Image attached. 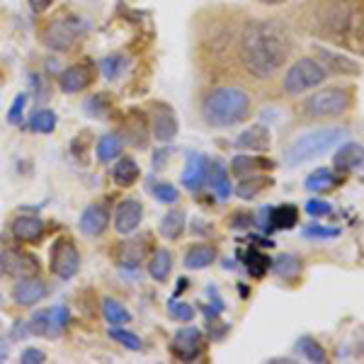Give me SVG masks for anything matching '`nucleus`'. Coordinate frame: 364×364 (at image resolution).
<instances>
[{"label": "nucleus", "mask_w": 364, "mask_h": 364, "mask_svg": "<svg viewBox=\"0 0 364 364\" xmlns=\"http://www.w3.org/2000/svg\"><path fill=\"white\" fill-rule=\"evenodd\" d=\"M291 56V37L284 25L274 20L245 22L238 37V61L252 80L267 83Z\"/></svg>", "instance_id": "obj_1"}, {"label": "nucleus", "mask_w": 364, "mask_h": 364, "mask_svg": "<svg viewBox=\"0 0 364 364\" xmlns=\"http://www.w3.org/2000/svg\"><path fill=\"white\" fill-rule=\"evenodd\" d=\"M204 124L211 129H231L250 119L252 97L240 85H216L207 90L199 105Z\"/></svg>", "instance_id": "obj_2"}, {"label": "nucleus", "mask_w": 364, "mask_h": 364, "mask_svg": "<svg viewBox=\"0 0 364 364\" xmlns=\"http://www.w3.org/2000/svg\"><path fill=\"white\" fill-rule=\"evenodd\" d=\"M355 105V90L345 85H328L311 95L299 105V117L306 122H323V119H338L348 114Z\"/></svg>", "instance_id": "obj_3"}, {"label": "nucleus", "mask_w": 364, "mask_h": 364, "mask_svg": "<svg viewBox=\"0 0 364 364\" xmlns=\"http://www.w3.org/2000/svg\"><path fill=\"white\" fill-rule=\"evenodd\" d=\"M345 129L343 127H323L306 132L304 136H299L296 141H291L289 149L284 151V163L291 168L311 163L316 158H321L323 154H328L331 149H336L340 141L345 139Z\"/></svg>", "instance_id": "obj_4"}, {"label": "nucleus", "mask_w": 364, "mask_h": 364, "mask_svg": "<svg viewBox=\"0 0 364 364\" xmlns=\"http://www.w3.org/2000/svg\"><path fill=\"white\" fill-rule=\"evenodd\" d=\"M352 15H355V5L350 0H323L321 8L316 10V29L326 39L350 42Z\"/></svg>", "instance_id": "obj_5"}, {"label": "nucleus", "mask_w": 364, "mask_h": 364, "mask_svg": "<svg viewBox=\"0 0 364 364\" xmlns=\"http://www.w3.org/2000/svg\"><path fill=\"white\" fill-rule=\"evenodd\" d=\"M326 78H328V73L318 63V58H311V56L296 58V61L284 70V75H282V92L289 97L304 95V92L314 90V87H321L326 83Z\"/></svg>", "instance_id": "obj_6"}, {"label": "nucleus", "mask_w": 364, "mask_h": 364, "mask_svg": "<svg viewBox=\"0 0 364 364\" xmlns=\"http://www.w3.org/2000/svg\"><path fill=\"white\" fill-rule=\"evenodd\" d=\"M83 37V22L78 17H56L42 29V44L51 51H70Z\"/></svg>", "instance_id": "obj_7"}, {"label": "nucleus", "mask_w": 364, "mask_h": 364, "mask_svg": "<svg viewBox=\"0 0 364 364\" xmlns=\"http://www.w3.org/2000/svg\"><path fill=\"white\" fill-rule=\"evenodd\" d=\"M80 269V252L70 236H61L51 248V272L58 279H73Z\"/></svg>", "instance_id": "obj_8"}, {"label": "nucleus", "mask_w": 364, "mask_h": 364, "mask_svg": "<svg viewBox=\"0 0 364 364\" xmlns=\"http://www.w3.org/2000/svg\"><path fill=\"white\" fill-rule=\"evenodd\" d=\"M0 269L15 279H25V277H37L39 269H42V262H39L37 255H32L27 250L8 248L0 252Z\"/></svg>", "instance_id": "obj_9"}, {"label": "nucleus", "mask_w": 364, "mask_h": 364, "mask_svg": "<svg viewBox=\"0 0 364 364\" xmlns=\"http://www.w3.org/2000/svg\"><path fill=\"white\" fill-rule=\"evenodd\" d=\"M119 136L124 144L134 146V149H146L151 139V122L146 117L144 109H129L122 119V132Z\"/></svg>", "instance_id": "obj_10"}, {"label": "nucleus", "mask_w": 364, "mask_h": 364, "mask_svg": "<svg viewBox=\"0 0 364 364\" xmlns=\"http://www.w3.org/2000/svg\"><path fill=\"white\" fill-rule=\"evenodd\" d=\"M170 352L178 357L180 362H195L202 357L204 352V336L202 331L195 326H187V328H180L175 333L173 343H170Z\"/></svg>", "instance_id": "obj_11"}, {"label": "nucleus", "mask_w": 364, "mask_h": 364, "mask_svg": "<svg viewBox=\"0 0 364 364\" xmlns=\"http://www.w3.org/2000/svg\"><path fill=\"white\" fill-rule=\"evenodd\" d=\"M151 136H156V141L161 144H168V141L175 139L178 134V117H175L173 107L168 102H151Z\"/></svg>", "instance_id": "obj_12"}, {"label": "nucleus", "mask_w": 364, "mask_h": 364, "mask_svg": "<svg viewBox=\"0 0 364 364\" xmlns=\"http://www.w3.org/2000/svg\"><path fill=\"white\" fill-rule=\"evenodd\" d=\"M316 58H318V63L326 68L328 75H360V63H357L355 58L340 54V51L316 46Z\"/></svg>", "instance_id": "obj_13"}, {"label": "nucleus", "mask_w": 364, "mask_h": 364, "mask_svg": "<svg viewBox=\"0 0 364 364\" xmlns=\"http://www.w3.org/2000/svg\"><path fill=\"white\" fill-rule=\"evenodd\" d=\"M141 219H144V204H141L139 199L132 197V199H124V202L117 204V211H114L117 233H122V236L134 233L141 226Z\"/></svg>", "instance_id": "obj_14"}, {"label": "nucleus", "mask_w": 364, "mask_h": 364, "mask_svg": "<svg viewBox=\"0 0 364 364\" xmlns=\"http://www.w3.org/2000/svg\"><path fill=\"white\" fill-rule=\"evenodd\" d=\"M80 233L90 238H100L105 236V231L109 228V209L105 204H90V207L83 209L80 214Z\"/></svg>", "instance_id": "obj_15"}, {"label": "nucleus", "mask_w": 364, "mask_h": 364, "mask_svg": "<svg viewBox=\"0 0 364 364\" xmlns=\"http://www.w3.org/2000/svg\"><path fill=\"white\" fill-rule=\"evenodd\" d=\"M269 146H272V134L265 124H252L250 129L236 136V149L240 151H252V154H267Z\"/></svg>", "instance_id": "obj_16"}, {"label": "nucleus", "mask_w": 364, "mask_h": 364, "mask_svg": "<svg viewBox=\"0 0 364 364\" xmlns=\"http://www.w3.org/2000/svg\"><path fill=\"white\" fill-rule=\"evenodd\" d=\"M49 294V287L46 282L39 277H25V279H17L15 289H13V299L15 304L20 306H32V304H39L42 299Z\"/></svg>", "instance_id": "obj_17"}, {"label": "nucleus", "mask_w": 364, "mask_h": 364, "mask_svg": "<svg viewBox=\"0 0 364 364\" xmlns=\"http://www.w3.org/2000/svg\"><path fill=\"white\" fill-rule=\"evenodd\" d=\"M146 252H149V236L132 238L119 243V248L114 250V260L119 262V267L134 269L146 260Z\"/></svg>", "instance_id": "obj_18"}, {"label": "nucleus", "mask_w": 364, "mask_h": 364, "mask_svg": "<svg viewBox=\"0 0 364 364\" xmlns=\"http://www.w3.org/2000/svg\"><path fill=\"white\" fill-rule=\"evenodd\" d=\"M364 163V146L357 141H345L333 154V170L336 173H350V170L360 168Z\"/></svg>", "instance_id": "obj_19"}, {"label": "nucleus", "mask_w": 364, "mask_h": 364, "mask_svg": "<svg viewBox=\"0 0 364 364\" xmlns=\"http://www.w3.org/2000/svg\"><path fill=\"white\" fill-rule=\"evenodd\" d=\"M90 83H92V70L90 66H85V63H73V66H68L58 75V85H61V90L68 92V95L85 90V87H90Z\"/></svg>", "instance_id": "obj_20"}, {"label": "nucleus", "mask_w": 364, "mask_h": 364, "mask_svg": "<svg viewBox=\"0 0 364 364\" xmlns=\"http://www.w3.org/2000/svg\"><path fill=\"white\" fill-rule=\"evenodd\" d=\"M207 178H209V158L202 154H192L187 158L185 173H182V185H185L187 190L195 192L207 182Z\"/></svg>", "instance_id": "obj_21"}, {"label": "nucleus", "mask_w": 364, "mask_h": 364, "mask_svg": "<svg viewBox=\"0 0 364 364\" xmlns=\"http://www.w3.org/2000/svg\"><path fill=\"white\" fill-rule=\"evenodd\" d=\"M299 221V209L294 204H279L274 209L265 211V231H287V228H294Z\"/></svg>", "instance_id": "obj_22"}, {"label": "nucleus", "mask_w": 364, "mask_h": 364, "mask_svg": "<svg viewBox=\"0 0 364 364\" xmlns=\"http://www.w3.org/2000/svg\"><path fill=\"white\" fill-rule=\"evenodd\" d=\"M267 170H274V163L269 161V158L240 154V156H236L231 161V168H228V173H233L236 178H245V175L267 173Z\"/></svg>", "instance_id": "obj_23"}, {"label": "nucleus", "mask_w": 364, "mask_h": 364, "mask_svg": "<svg viewBox=\"0 0 364 364\" xmlns=\"http://www.w3.org/2000/svg\"><path fill=\"white\" fill-rule=\"evenodd\" d=\"M267 187H272V178H269V175L255 173V175H245V178H240L238 185L233 187V192H236V197L243 199V202H252V199L260 197Z\"/></svg>", "instance_id": "obj_24"}, {"label": "nucleus", "mask_w": 364, "mask_h": 364, "mask_svg": "<svg viewBox=\"0 0 364 364\" xmlns=\"http://www.w3.org/2000/svg\"><path fill=\"white\" fill-rule=\"evenodd\" d=\"M13 236L20 240V243H37V240L44 238V224L37 216H17L13 221Z\"/></svg>", "instance_id": "obj_25"}, {"label": "nucleus", "mask_w": 364, "mask_h": 364, "mask_svg": "<svg viewBox=\"0 0 364 364\" xmlns=\"http://www.w3.org/2000/svg\"><path fill=\"white\" fill-rule=\"evenodd\" d=\"M269 269H272L279 279L294 282V279H299V274L304 272V260L299 255H294V252H282V255H277L272 260Z\"/></svg>", "instance_id": "obj_26"}, {"label": "nucleus", "mask_w": 364, "mask_h": 364, "mask_svg": "<svg viewBox=\"0 0 364 364\" xmlns=\"http://www.w3.org/2000/svg\"><path fill=\"white\" fill-rule=\"evenodd\" d=\"M209 185L214 190V195L219 199H228L233 192V185H231V178H228V168L221 166L219 161L209 163Z\"/></svg>", "instance_id": "obj_27"}, {"label": "nucleus", "mask_w": 364, "mask_h": 364, "mask_svg": "<svg viewBox=\"0 0 364 364\" xmlns=\"http://www.w3.org/2000/svg\"><path fill=\"white\" fill-rule=\"evenodd\" d=\"M214 260H216V248L209 243L192 245V248L185 252V267L187 269H204V267L214 265Z\"/></svg>", "instance_id": "obj_28"}, {"label": "nucleus", "mask_w": 364, "mask_h": 364, "mask_svg": "<svg viewBox=\"0 0 364 364\" xmlns=\"http://www.w3.org/2000/svg\"><path fill=\"white\" fill-rule=\"evenodd\" d=\"M141 170H139V163L129 156H122L117 158V166L112 168V178L119 187H132L134 182L139 180Z\"/></svg>", "instance_id": "obj_29"}, {"label": "nucleus", "mask_w": 364, "mask_h": 364, "mask_svg": "<svg viewBox=\"0 0 364 364\" xmlns=\"http://www.w3.org/2000/svg\"><path fill=\"white\" fill-rule=\"evenodd\" d=\"M185 226H187V219H185V211L182 209H170L166 216L161 219V236L168 238V240H178L182 233H185Z\"/></svg>", "instance_id": "obj_30"}, {"label": "nucleus", "mask_w": 364, "mask_h": 364, "mask_svg": "<svg viewBox=\"0 0 364 364\" xmlns=\"http://www.w3.org/2000/svg\"><path fill=\"white\" fill-rule=\"evenodd\" d=\"M170 269H173V255H170V250L166 248H158L154 255L149 257V274L163 284V282H168L170 277Z\"/></svg>", "instance_id": "obj_31"}, {"label": "nucleus", "mask_w": 364, "mask_h": 364, "mask_svg": "<svg viewBox=\"0 0 364 364\" xmlns=\"http://www.w3.org/2000/svg\"><path fill=\"white\" fill-rule=\"evenodd\" d=\"M122 146H124V141H122V136H117V134H105V136H100L95 146L97 161H102V163L117 161L122 154Z\"/></svg>", "instance_id": "obj_32"}, {"label": "nucleus", "mask_w": 364, "mask_h": 364, "mask_svg": "<svg viewBox=\"0 0 364 364\" xmlns=\"http://www.w3.org/2000/svg\"><path fill=\"white\" fill-rule=\"evenodd\" d=\"M340 182V178H336V170L331 168H318L304 180V187L309 192H323V190H333Z\"/></svg>", "instance_id": "obj_33"}, {"label": "nucleus", "mask_w": 364, "mask_h": 364, "mask_svg": "<svg viewBox=\"0 0 364 364\" xmlns=\"http://www.w3.org/2000/svg\"><path fill=\"white\" fill-rule=\"evenodd\" d=\"M102 314H105V318H107V323L112 328L127 326V323L132 321V314L124 309V304L114 301V299H105V301H102Z\"/></svg>", "instance_id": "obj_34"}, {"label": "nucleus", "mask_w": 364, "mask_h": 364, "mask_svg": "<svg viewBox=\"0 0 364 364\" xmlns=\"http://www.w3.org/2000/svg\"><path fill=\"white\" fill-rule=\"evenodd\" d=\"M29 129L37 134H51L56 129V114L54 109H37L29 119Z\"/></svg>", "instance_id": "obj_35"}, {"label": "nucleus", "mask_w": 364, "mask_h": 364, "mask_svg": "<svg viewBox=\"0 0 364 364\" xmlns=\"http://www.w3.org/2000/svg\"><path fill=\"white\" fill-rule=\"evenodd\" d=\"M269 265H272V260H269L267 255H262L260 250H250L248 255H245V267H248V272H250L255 279L265 277Z\"/></svg>", "instance_id": "obj_36"}, {"label": "nucleus", "mask_w": 364, "mask_h": 364, "mask_svg": "<svg viewBox=\"0 0 364 364\" xmlns=\"http://www.w3.org/2000/svg\"><path fill=\"white\" fill-rule=\"evenodd\" d=\"M296 350L301 352L306 360L316 362V364H326L328 362V352L323 350L314 338H301V340H299V345H296Z\"/></svg>", "instance_id": "obj_37"}, {"label": "nucleus", "mask_w": 364, "mask_h": 364, "mask_svg": "<svg viewBox=\"0 0 364 364\" xmlns=\"http://www.w3.org/2000/svg\"><path fill=\"white\" fill-rule=\"evenodd\" d=\"M46 318H49V328H46V336H58V333L66 331L68 326V309L66 306H56L51 311H46Z\"/></svg>", "instance_id": "obj_38"}, {"label": "nucleus", "mask_w": 364, "mask_h": 364, "mask_svg": "<svg viewBox=\"0 0 364 364\" xmlns=\"http://www.w3.org/2000/svg\"><path fill=\"white\" fill-rule=\"evenodd\" d=\"M151 195H154L158 202L163 204H178L180 192L175 185H168V182H158V185H151Z\"/></svg>", "instance_id": "obj_39"}, {"label": "nucleus", "mask_w": 364, "mask_h": 364, "mask_svg": "<svg viewBox=\"0 0 364 364\" xmlns=\"http://www.w3.org/2000/svg\"><path fill=\"white\" fill-rule=\"evenodd\" d=\"M109 338L117 340V343H122L127 350H141V338H139V336H134V333L124 331L122 326L112 328V331H109Z\"/></svg>", "instance_id": "obj_40"}, {"label": "nucleus", "mask_w": 364, "mask_h": 364, "mask_svg": "<svg viewBox=\"0 0 364 364\" xmlns=\"http://www.w3.org/2000/svg\"><path fill=\"white\" fill-rule=\"evenodd\" d=\"M168 311H170V316L173 318H178L180 323H190L192 318H195V309L190 306V304H185V301H170L168 304Z\"/></svg>", "instance_id": "obj_41"}, {"label": "nucleus", "mask_w": 364, "mask_h": 364, "mask_svg": "<svg viewBox=\"0 0 364 364\" xmlns=\"http://www.w3.org/2000/svg\"><path fill=\"white\" fill-rule=\"evenodd\" d=\"M228 226L236 228V231H245V228L255 226V216L248 214V211H238V214H233L231 219H228Z\"/></svg>", "instance_id": "obj_42"}, {"label": "nucleus", "mask_w": 364, "mask_h": 364, "mask_svg": "<svg viewBox=\"0 0 364 364\" xmlns=\"http://www.w3.org/2000/svg\"><path fill=\"white\" fill-rule=\"evenodd\" d=\"M306 211H309V216H328L333 211V207L326 202V199H309Z\"/></svg>", "instance_id": "obj_43"}, {"label": "nucleus", "mask_w": 364, "mask_h": 364, "mask_svg": "<svg viewBox=\"0 0 364 364\" xmlns=\"http://www.w3.org/2000/svg\"><path fill=\"white\" fill-rule=\"evenodd\" d=\"M25 102H27V95H17V97H15L13 107H10V112H8V122H10V124H20V122H22V112H25Z\"/></svg>", "instance_id": "obj_44"}, {"label": "nucleus", "mask_w": 364, "mask_h": 364, "mask_svg": "<svg viewBox=\"0 0 364 364\" xmlns=\"http://www.w3.org/2000/svg\"><path fill=\"white\" fill-rule=\"evenodd\" d=\"M46 328H49V318H46V311L37 314L32 318V323H29V331L37 333V336H46Z\"/></svg>", "instance_id": "obj_45"}, {"label": "nucleus", "mask_w": 364, "mask_h": 364, "mask_svg": "<svg viewBox=\"0 0 364 364\" xmlns=\"http://www.w3.org/2000/svg\"><path fill=\"white\" fill-rule=\"evenodd\" d=\"M25 364H42L46 360V355L39 348H27L25 352H22V357H20Z\"/></svg>", "instance_id": "obj_46"}, {"label": "nucleus", "mask_w": 364, "mask_h": 364, "mask_svg": "<svg viewBox=\"0 0 364 364\" xmlns=\"http://www.w3.org/2000/svg\"><path fill=\"white\" fill-rule=\"evenodd\" d=\"M304 233H306L309 238H316V236H323V238L338 236V231H331V228H318V226H311V228H306Z\"/></svg>", "instance_id": "obj_47"}, {"label": "nucleus", "mask_w": 364, "mask_h": 364, "mask_svg": "<svg viewBox=\"0 0 364 364\" xmlns=\"http://www.w3.org/2000/svg\"><path fill=\"white\" fill-rule=\"evenodd\" d=\"M27 3L32 8V13H44V10H49L54 5V0H27Z\"/></svg>", "instance_id": "obj_48"}, {"label": "nucleus", "mask_w": 364, "mask_h": 364, "mask_svg": "<svg viewBox=\"0 0 364 364\" xmlns=\"http://www.w3.org/2000/svg\"><path fill=\"white\" fill-rule=\"evenodd\" d=\"M260 3H265V5H282V3H287V0H260Z\"/></svg>", "instance_id": "obj_49"}]
</instances>
